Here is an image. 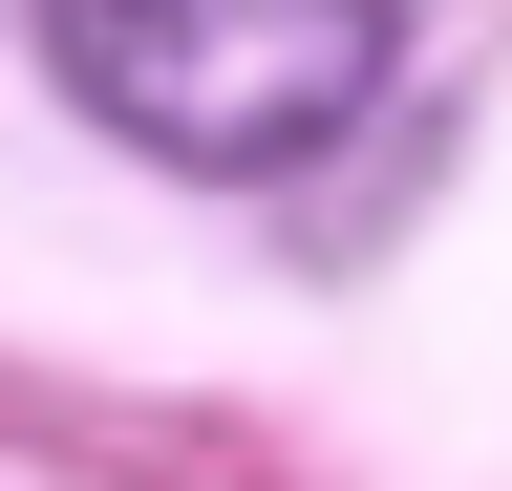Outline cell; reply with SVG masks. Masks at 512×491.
Here are the masks:
<instances>
[{
	"instance_id": "obj_1",
	"label": "cell",
	"mask_w": 512,
	"mask_h": 491,
	"mask_svg": "<svg viewBox=\"0 0 512 491\" xmlns=\"http://www.w3.org/2000/svg\"><path fill=\"white\" fill-rule=\"evenodd\" d=\"M43 65L86 129L171 150V171H299L384 107L406 0H43Z\"/></svg>"
}]
</instances>
